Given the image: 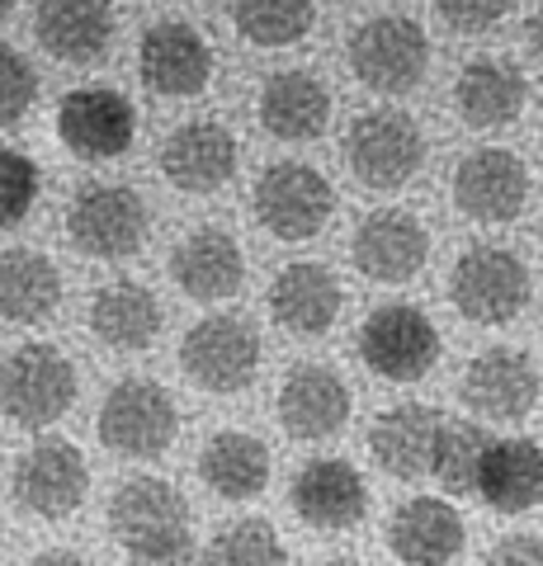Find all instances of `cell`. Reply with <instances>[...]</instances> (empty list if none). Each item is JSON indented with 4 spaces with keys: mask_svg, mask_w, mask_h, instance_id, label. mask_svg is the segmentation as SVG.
I'll return each mask as SVG.
<instances>
[{
    "mask_svg": "<svg viewBox=\"0 0 543 566\" xmlns=\"http://www.w3.org/2000/svg\"><path fill=\"white\" fill-rule=\"evenodd\" d=\"M137 76L152 95L166 99H195L213 81V48L185 20H161L137 43Z\"/></svg>",
    "mask_w": 543,
    "mask_h": 566,
    "instance_id": "obj_12",
    "label": "cell"
},
{
    "mask_svg": "<svg viewBox=\"0 0 543 566\" xmlns=\"http://www.w3.org/2000/svg\"><path fill=\"white\" fill-rule=\"evenodd\" d=\"M118 14L114 0H39L33 10V39L48 48V57L91 66L114 43Z\"/></svg>",
    "mask_w": 543,
    "mask_h": 566,
    "instance_id": "obj_18",
    "label": "cell"
},
{
    "mask_svg": "<svg viewBox=\"0 0 543 566\" xmlns=\"http://www.w3.org/2000/svg\"><path fill=\"white\" fill-rule=\"evenodd\" d=\"M530 43H534V52H539V62H543V10L530 20Z\"/></svg>",
    "mask_w": 543,
    "mask_h": 566,
    "instance_id": "obj_39",
    "label": "cell"
},
{
    "mask_svg": "<svg viewBox=\"0 0 543 566\" xmlns=\"http://www.w3.org/2000/svg\"><path fill=\"white\" fill-rule=\"evenodd\" d=\"M453 203L472 222H511L530 203V170L515 151L478 147L453 166Z\"/></svg>",
    "mask_w": 543,
    "mask_h": 566,
    "instance_id": "obj_14",
    "label": "cell"
},
{
    "mask_svg": "<svg viewBox=\"0 0 543 566\" xmlns=\"http://www.w3.org/2000/svg\"><path fill=\"white\" fill-rule=\"evenodd\" d=\"M14 10V0H0V20H6V14Z\"/></svg>",
    "mask_w": 543,
    "mask_h": 566,
    "instance_id": "obj_41",
    "label": "cell"
},
{
    "mask_svg": "<svg viewBox=\"0 0 543 566\" xmlns=\"http://www.w3.org/2000/svg\"><path fill=\"white\" fill-rule=\"evenodd\" d=\"M511 10V0H435V14L453 33H487L497 29V20Z\"/></svg>",
    "mask_w": 543,
    "mask_h": 566,
    "instance_id": "obj_36",
    "label": "cell"
},
{
    "mask_svg": "<svg viewBox=\"0 0 543 566\" xmlns=\"http://www.w3.org/2000/svg\"><path fill=\"white\" fill-rule=\"evenodd\" d=\"M147 203L133 185H85L66 208V237L91 260H124L137 255L147 241Z\"/></svg>",
    "mask_w": 543,
    "mask_h": 566,
    "instance_id": "obj_8",
    "label": "cell"
},
{
    "mask_svg": "<svg viewBox=\"0 0 543 566\" xmlns=\"http://www.w3.org/2000/svg\"><path fill=\"white\" fill-rule=\"evenodd\" d=\"M133 133H137L133 104L118 91H109V85H81L58 109L62 147L81 156V161H114V156L133 147Z\"/></svg>",
    "mask_w": 543,
    "mask_h": 566,
    "instance_id": "obj_13",
    "label": "cell"
},
{
    "mask_svg": "<svg viewBox=\"0 0 543 566\" xmlns=\"http://www.w3.org/2000/svg\"><path fill=\"white\" fill-rule=\"evenodd\" d=\"M33 95H39V71L29 66L24 52L0 43V128L20 123L33 109Z\"/></svg>",
    "mask_w": 543,
    "mask_h": 566,
    "instance_id": "obj_35",
    "label": "cell"
},
{
    "mask_svg": "<svg viewBox=\"0 0 543 566\" xmlns=\"http://www.w3.org/2000/svg\"><path fill=\"white\" fill-rule=\"evenodd\" d=\"M14 505L29 510L39 520H66L72 510H81L85 491H91V468H85V453L66 439H39L10 476Z\"/></svg>",
    "mask_w": 543,
    "mask_h": 566,
    "instance_id": "obj_11",
    "label": "cell"
},
{
    "mask_svg": "<svg viewBox=\"0 0 543 566\" xmlns=\"http://www.w3.org/2000/svg\"><path fill=\"white\" fill-rule=\"evenodd\" d=\"M463 515L440 495H416L388 520V547L401 566H449L463 553Z\"/></svg>",
    "mask_w": 543,
    "mask_h": 566,
    "instance_id": "obj_25",
    "label": "cell"
},
{
    "mask_svg": "<svg viewBox=\"0 0 543 566\" xmlns=\"http://www.w3.org/2000/svg\"><path fill=\"white\" fill-rule=\"evenodd\" d=\"M322 566H364L359 557H331V562H322Z\"/></svg>",
    "mask_w": 543,
    "mask_h": 566,
    "instance_id": "obj_40",
    "label": "cell"
},
{
    "mask_svg": "<svg viewBox=\"0 0 543 566\" xmlns=\"http://www.w3.org/2000/svg\"><path fill=\"white\" fill-rule=\"evenodd\" d=\"M33 199H39V166L20 147L0 142V232L20 227L29 218Z\"/></svg>",
    "mask_w": 543,
    "mask_h": 566,
    "instance_id": "obj_34",
    "label": "cell"
},
{
    "mask_svg": "<svg viewBox=\"0 0 543 566\" xmlns=\"http://www.w3.org/2000/svg\"><path fill=\"white\" fill-rule=\"evenodd\" d=\"M29 566H95V562L81 557V553H72V547H48V553H39Z\"/></svg>",
    "mask_w": 543,
    "mask_h": 566,
    "instance_id": "obj_38",
    "label": "cell"
},
{
    "mask_svg": "<svg viewBox=\"0 0 543 566\" xmlns=\"http://www.w3.org/2000/svg\"><path fill=\"white\" fill-rule=\"evenodd\" d=\"M355 270L374 283H407L426 270L430 260V232L426 222L411 218L407 208H378L355 227L349 241Z\"/></svg>",
    "mask_w": 543,
    "mask_h": 566,
    "instance_id": "obj_15",
    "label": "cell"
},
{
    "mask_svg": "<svg viewBox=\"0 0 543 566\" xmlns=\"http://www.w3.org/2000/svg\"><path fill=\"white\" fill-rule=\"evenodd\" d=\"M260 128L279 142H312L326 133L331 123V91L317 71L307 66H289L260 85Z\"/></svg>",
    "mask_w": 543,
    "mask_h": 566,
    "instance_id": "obj_24",
    "label": "cell"
},
{
    "mask_svg": "<svg viewBox=\"0 0 543 566\" xmlns=\"http://www.w3.org/2000/svg\"><path fill=\"white\" fill-rule=\"evenodd\" d=\"M232 24L255 48H293L312 33L317 6L312 0H232Z\"/></svg>",
    "mask_w": 543,
    "mask_h": 566,
    "instance_id": "obj_31",
    "label": "cell"
},
{
    "mask_svg": "<svg viewBox=\"0 0 543 566\" xmlns=\"http://www.w3.org/2000/svg\"><path fill=\"white\" fill-rule=\"evenodd\" d=\"M170 279L180 283V293L195 297V303H222V297L241 293V283H247V255H241L232 232L199 227V232H189L175 245Z\"/></svg>",
    "mask_w": 543,
    "mask_h": 566,
    "instance_id": "obj_23",
    "label": "cell"
},
{
    "mask_svg": "<svg viewBox=\"0 0 543 566\" xmlns=\"http://www.w3.org/2000/svg\"><path fill=\"white\" fill-rule=\"evenodd\" d=\"M109 534L137 562H180L195 538L189 501L166 476H128L109 495Z\"/></svg>",
    "mask_w": 543,
    "mask_h": 566,
    "instance_id": "obj_1",
    "label": "cell"
},
{
    "mask_svg": "<svg viewBox=\"0 0 543 566\" xmlns=\"http://www.w3.org/2000/svg\"><path fill=\"white\" fill-rule=\"evenodd\" d=\"M345 57L355 81L369 85L374 95H407L426 81L430 39L407 14H374V20H364L349 33Z\"/></svg>",
    "mask_w": 543,
    "mask_h": 566,
    "instance_id": "obj_4",
    "label": "cell"
},
{
    "mask_svg": "<svg viewBox=\"0 0 543 566\" xmlns=\"http://www.w3.org/2000/svg\"><path fill=\"white\" fill-rule=\"evenodd\" d=\"M487 566H543V538L539 534H505L492 553H487Z\"/></svg>",
    "mask_w": 543,
    "mask_h": 566,
    "instance_id": "obj_37",
    "label": "cell"
},
{
    "mask_svg": "<svg viewBox=\"0 0 543 566\" xmlns=\"http://www.w3.org/2000/svg\"><path fill=\"white\" fill-rule=\"evenodd\" d=\"M91 331L100 345H109L118 354H143L161 335V303L147 283H104L91 297Z\"/></svg>",
    "mask_w": 543,
    "mask_h": 566,
    "instance_id": "obj_28",
    "label": "cell"
},
{
    "mask_svg": "<svg viewBox=\"0 0 543 566\" xmlns=\"http://www.w3.org/2000/svg\"><path fill=\"white\" fill-rule=\"evenodd\" d=\"M293 510L307 528L322 534H345L369 515V486L345 458H312L293 476Z\"/></svg>",
    "mask_w": 543,
    "mask_h": 566,
    "instance_id": "obj_17",
    "label": "cell"
},
{
    "mask_svg": "<svg viewBox=\"0 0 543 566\" xmlns=\"http://www.w3.org/2000/svg\"><path fill=\"white\" fill-rule=\"evenodd\" d=\"M345 166L349 175L374 189V193H393V189H407L420 166H426V133L420 123L401 109H369L349 123L345 133Z\"/></svg>",
    "mask_w": 543,
    "mask_h": 566,
    "instance_id": "obj_2",
    "label": "cell"
},
{
    "mask_svg": "<svg viewBox=\"0 0 543 566\" xmlns=\"http://www.w3.org/2000/svg\"><path fill=\"white\" fill-rule=\"evenodd\" d=\"M440 331L416 303H388L374 307L369 322L359 326V359L369 364L374 378L388 382H420L440 364Z\"/></svg>",
    "mask_w": 543,
    "mask_h": 566,
    "instance_id": "obj_10",
    "label": "cell"
},
{
    "mask_svg": "<svg viewBox=\"0 0 543 566\" xmlns=\"http://www.w3.org/2000/svg\"><path fill=\"white\" fill-rule=\"evenodd\" d=\"M524 99H530V81L505 57H478L453 76V114L472 133H492L515 123L524 114Z\"/></svg>",
    "mask_w": 543,
    "mask_h": 566,
    "instance_id": "obj_21",
    "label": "cell"
},
{
    "mask_svg": "<svg viewBox=\"0 0 543 566\" xmlns=\"http://www.w3.org/2000/svg\"><path fill=\"white\" fill-rule=\"evenodd\" d=\"M161 175L180 193H213L237 175V133L222 123H185L161 142Z\"/></svg>",
    "mask_w": 543,
    "mask_h": 566,
    "instance_id": "obj_19",
    "label": "cell"
},
{
    "mask_svg": "<svg viewBox=\"0 0 543 566\" xmlns=\"http://www.w3.org/2000/svg\"><path fill=\"white\" fill-rule=\"evenodd\" d=\"M199 476L218 501H255L270 486V449L247 430H222L199 453Z\"/></svg>",
    "mask_w": 543,
    "mask_h": 566,
    "instance_id": "obj_29",
    "label": "cell"
},
{
    "mask_svg": "<svg viewBox=\"0 0 543 566\" xmlns=\"http://www.w3.org/2000/svg\"><path fill=\"white\" fill-rule=\"evenodd\" d=\"M487 444H492V439H487L482 424H468V420H449L445 416L440 439H435V453H430V476L449 495L478 491V468H482Z\"/></svg>",
    "mask_w": 543,
    "mask_h": 566,
    "instance_id": "obj_32",
    "label": "cell"
},
{
    "mask_svg": "<svg viewBox=\"0 0 543 566\" xmlns=\"http://www.w3.org/2000/svg\"><path fill=\"white\" fill-rule=\"evenodd\" d=\"M100 444L118 453V458H161L175 434H180V411H175V397L161 382L152 378H124L109 387V397L100 406Z\"/></svg>",
    "mask_w": 543,
    "mask_h": 566,
    "instance_id": "obj_5",
    "label": "cell"
},
{
    "mask_svg": "<svg viewBox=\"0 0 543 566\" xmlns=\"http://www.w3.org/2000/svg\"><path fill=\"white\" fill-rule=\"evenodd\" d=\"M459 392H463V401L482 420L515 424V420H524L539 406L543 378H539V368H534V359L524 349L497 345V349H482L478 359L468 364Z\"/></svg>",
    "mask_w": 543,
    "mask_h": 566,
    "instance_id": "obj_16",
    "label": "cell"
},
{
    "mask_svg": "<svg viewBox=\"0 0 543 566\" xmlns=\"http://www.w3.org/2000/svg\"><path fill=\"white\" fill-rule=\"evenodd\" d=\"M180 374L213 397L247 392L260 374V335L241 316H208L180 340Z\"/></svg>",
    "mask_w": 543,
    "mask_h": 566,
    "instance_id": "obj_9",
    "label": "cell"
},
{
    "mask_svg": "<svg viewBox=\"0 0 543 566\" xmlns=\"http://www.w3.org/2000/svg\"><path fill=\"white\" fill-rule=\"evenodd\" d=\"M0 547H6V528H0Z\"/></svg>",
    "mask_w": 543,
    "mask_h": 566,
    "instance_id": "obj_42",
    "label": "cell"
},
{
    "mask_svg": "<svg viewBox=\"0 0 543 566\" xmlns=\"http://www.w3.org/2000/svg\"><path fill=\"white\" fill-rule=\"evenodd\" d=\"M203 566H289V553L279 543L270 520H232L222 524L203 547Z\"/></svg>",
    "mask_w": 543,
    "mask_h": 566,
    "instance_id": "obj_33",
    "label": "cell"
},
{
    "mask_svg": "<svg viewBox=\"0 0 543 566\" xmlns=\"http://www.w3.org/2000/svg\"><path fill=\"white\" fill-rule=\"evenodd\" d=\"M349 420V387L336 368L297 364L279 387V424L289 439H331Z\"/></svg>",
    "mask_w": 543,
    "mask_h": 566,
    "instance_id": "obj_20",
    "label": "cell"
},
{
    "mask_svg": "<svg viewBox=\"0 0 543 566\" xmlns=\"http://www.w3.org/2000/svg\"><path fill=\"white\" fill-rule=\"evenodd\" d=\"M478 495L501 515H530L543 505V449L534 439H492L478 468Z\"/></svg>",
    "mask_w": 543,
    "mask_h": 566,
    "instance_id": "obj_27",
    "label": "cell"
},
{
    "mask_svg": "<svg viewBox=\"0 0 543 566\" xmlns=\"http://www.w3.org/2000/svg\"><path fill=\"white\" fill-rule=\"evenodd\" d=\"M62 307V270L43 251H0V316L14 326L48 322Z\"/></svg>",
    "mask_w": 543,
    "mask_h": 566,
    "instance_id": "obj_30",
    "label": "cell"
},
{
    "mask_svg": "<svg viewBox=\"0 0 543 566\" xmlns=\"http://www.w3.org/2000/svg\"><path fill=\"white\" fill-rule=\"evenodd\" d=\"M440 424L445 411H435L426 401H401L393 411H383L369 424V453L383 472L401 476H426L430 472V453H435V439H440Z\"/></svg>",
    "mask_w": 543,
    "mask_h": 566,
    "instance_id": "obj_26",
    "label": "cell"
},
{
    "mask_svg": "<svg viewBox=\"0 0 543 566\" xmlns=\"http://www.w3.org/2000/svg\"><path fill=\"white\" fill-rule=\"evenodd\" d=\"M341 303H345L341 279L331 274L326 264H317V260H293V264H284V270L274 274L270 316L289 335H303V340H312V335H326L331 326H336Z\"/></svg>",
    "mask_w": 543,
    "mask_h": 566,
    "instance_id": "obj_22",
    "label": "cell"
},
{
    "mask_svg": "<svg viewBox=\"0 0 543 566\" xmlns=\"http://www.w3.org/2000/svg\"><path fill=\"white\" fill-rule=\"evenodd\" d=\"M255 222L274 241H312L336 212V189L307 161H274L255 180Z\"/></svg>",
    "mask_w": 543,
    "mask_h": 566,
    "instance_id": "obj_7",
    "label": "cell"
},
{
    "mask_svg": "<svg viewBox=\"0 0 543 566\" xmlns=\"http://www.w3.org/2000/svg\"><path fill=\"white\" fill-rule=\"evenodd\" d=\"M76 401V368L52 345H20L0 359V416L20 430H48Z\"/></svg>",
    "mask_w": 543,
    "mask_h": 566,
    "instance_id": "obj_3",
    "label": "cell"
},
{
    "mask_svg": "<svg viewBox=\"0 0 543 566\" xmlns=\"http://www.w3.org/2000/svg\"><path fill=\"white\" fill-rule=\"evenodd\" d=\"M449 303L478 326L515 322L530 303V264L505 245H468L449 270Z\"/></svg>",
    "mask_w": 543,
    "mask_h": 566,
    "instance_id": "obj_6",
    "label": "cell"
}]
</instances>
